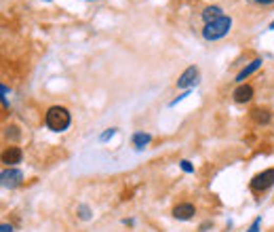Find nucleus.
Here are the masks:
<instances>
[{
    "mask_svg": "<svg viewBox=\"0 0 274 232\" xmlns=\"http://www.w3.org/2000/svg\"><path fill=\"white\" fill-rule=\"evenodd\" d=\"M45 125L53 133H63L72 125V114L63 108V105H51L45 114Z\"/></svg>",
    "mask_w": 274,
    "mask_h": 232,
    "instance_id": "obj_1",
    "label": "nucleus"
},
{
    "mask_svg": "<svg viewBox=\"0 0 274 232\" xmlns=\"http://www.w3.org/2000/svg\"><path fill=\"white\" fill-rule=\"evenodd\" d=\"M230 27H232V19H230L228 15H224V17H220L217 21L205 24V27H202V38L209 40V42L220 40V38H224V36H228Z\"/></svg>",
    "mask_w": 274,
    "mask_h": 232,
    "instance_id": "obj_2",
    "label": "nucleus"
},
{
    "mask_svg": "<svg viewBox=\"0 0 274 232\" xmlns=\"http://www.w3.org/2000/svg\"><path fill=\"white\" fill-rule=\"evenodd\" d=\"M274 186V169H266V171L257 173L255 178L251 180V190L253 192H266Z\"/></svg>",
    "mask_w": 274,
    "mask_h": 232,
    "instance_id": "obj_3",
    "label": "nucleus"
},
{
    "mask_svg": "<svg viewBox=\"0 0 274 232\" xmlns=\"http://www.w3.org/2000/svg\"><path fill=\"white\" fill-rule=\"evenodd\" d=\"M199 78H200V72H199V68L196 66H188L184 72H181V76L177 78V89H194L196 84H199Z\"/></svg>",
    "mask_w": 274,
    "mask_h": 232,
    "instance_id": "obj_4",
    "label": "nucleus"
},
{
    "mask_svg": "<svg viewBox=\"0 0 274 232\" xmlns=\"http://www.w3.org/2000/svg\"><path fill=\"white\" fill-rule=\"evenodd\" d=\"M0 181H2L4 188H17L21 181H24V173L15 167H9L2 171V175H0Z\"/></svg>",
    "mask_w": 274,
    "mask_h": 232,
    "instance_id": "obj_5",
    "label": "nucleus"
},
{
    "mask_svg": "<svg viewBox=\"0 0 274 232\" xmlns=\"http://www.w3.org/2000/svg\"><path fill=\"white\" fill-rule=\"evenodd\" d=\"M194 215H196V207L192 203H179V205L173 207V217L177 222H188V220H192Z\"/></svg>",
    "mask_w": 274,
    "mask_h": 232,
    "instance_id": "obj_6",
    "label": "nucleus"
},
{
    "mask_svg": "<svg viewBox=\"0 0 274 232\" xmlns=\"http://www.w3.org/2000/svg\"><path fill=\"white\" fill-rule=\"evenodd\" d=\"M232 97H234L236 103H249L253 100V87L251 84H238Z\"/></svg>",
    "mask_w": 274,
    "mask_h": 232,
    "instance_id": "obj_7",
    "label": "nucleus"
},
{
    "mask_svg": "<svg viewBox=\"0 0 274 232\" xmlns=\"http://www.w3.org/2000/svg\"><path fill=\"white\" fill-rule=\"evenodd\" d=\"M21 158H24V152H21V148H17V146L6 148L4 154H2V163L4 165H19Z\"/></svg>",
    "mask_w": 274,
    "mask_h": 232,
    "instance_id": "obj_8",
    "label": "nucleus"
},
{
    "mask_svg": "<svg viewBox=\"0 0 274 232\" xmlns=\"http://www.w3.org/2000/svg\"><path fill=\"white\" fill-rule=\"evenodd\" d=\"M262 63H264V61L259 59V57H257V59H253V61L249 63V66H245V68L241 70V72L236 74V82H238V84H245V78H247V76H251L253 72H257V70L262 68Z\"/></svg>",
    "mask_w": 274,
    "mask_h": 232,
    "instance_id": "obj_9",
    "label": "nucleus"
},
{
    "mask_svg": "<svg viewBox=\"0 0 274 232\" xmlns=\"http://www.w3.org/2000/svg\"><path fill=\"white\" fill-rule=\"evenodd\" d=\"M131 142H133V148H135V150H144V148H148V144L152 142V135L146 133V131H137V133H133Z\"/></svg>",
    "mask_w": 274,
    "mask_h": 232,
    "instance_id": "obj_10",
    "label": "nucleus"
},
{
    "mask_svg": "<svg viewBox=\"0 0 274 232\" xmlns=\"http://www.w3.org/2000/svg\"><path fill=\"white\" fill-rule=\"evenodd\" d=\"M220 17H224V11L220 6H205V11H202V21L205 24H211V21H217Z\"/></svg>",
    "mask_w": 274,
    "mask_h": 232,
    "instance_id": "obj_11",
    "label": "nucleus"
},
{
    "mask_svg": "<svg viewBox=\"0 0 274 232\" xmlns=\"http://www.w3.org/2000/svg\"><path fill=\"white\" fill-rule=\"evenodd\" d=\"M253 118H255V123H259V125H268L270 112L268 110H253Z\"/></svg>",
    "mask_w": 274,
    "mask_h": 232,
    "instance_id": "obj_12",
    "label": "nucleus"
},
{
    "mask_svg": "<svg viewBox=\"0 0 274 232\" xmlns=\"http://www.w3.org/2000/svg\"><path fill=\"white\" fill-rule=\"evenodd\" d=\"M114 135H116V129H114V127H110V129H105V131L101 133V135H100V142L105 144V142H110V139L114 137Z\"/></svg>",
    "mask_w": 274,
    "mask_h": 232,
    "instance_id": "obj_13",
    "label": "nucleus"
},
{
    "mask_svg": "<svg viewBox=\"0 0 274 232\" xmlns=\"http://www.w3.org/2000/svg\"><path fill=\"white\" fill-rule=\"evenodd\" d=\"M91 215H93V211L89 209V205H78V217L80 220H91Z\"/></svg>",
    "mask_w": 274,
    "mask_h": 232,
    "instance_id": "obj_14",
    "label": "nucleus"
},
{
    "mask_svg": "<svg viewBox=\"0 0 274 232\" xmlns=\"http://www.w3.org/2000/svg\"><path fill=\"white\" fill-rule=\"evenodd\" d=\"M179 167H181V171H184V173H194V165L192 163H190V160H179Z\"/></svg>",
    "mask_w": 274,
    "mask_h": 232,
    "instance_id": "obj_15",
    "label": "nucleus"
},
{
    "mask_svg": "<svg viewBox=\"0 0 274 232\" xmlns=\"http://www.w3.org/2000/svg\"><path fill=\"white\" fill-rule=\"evenodd\" d=\"M259 228H262V215H257L255 220H253V224L249 226V230H247V232H259Z\"/></svg>",
    "mask_w": 274,
    "mask_h": 232,
    "instance_id": "obj_16",
    "label": "nucleus"
},
{
    "mask_svg": "<svg viewBox=\"0 0 274 232\" xmlns=\"http://www.w3.org/2000/svg\"><path fill=\"white\" fill-rule=\"evenodd\" d=\"M6 137H13V139H19V129L15 125H11V127H6Z\"/></svg>",
    "mask_w": 274,
    "mask_h": 232,
    "instance_id": "obj_17",
    "label": "nucleus"
},
{
    "mask_svg": "<svg viewBox=\"0 0 274 232\" xmlns=\"http://www.w3.org/2000/svg\"><path fill=\"white\" fill-rule=\"evenodd\" d=\"M255 4H262V6H268V4H274V0H253Z\"/></svg>",
    "mask_w": 274,
    "mask_h": 232,
    "instance_id": "obj_18",
    "label": "nucleus"
},
{
    "mask_svg": "<svg viewBox=\"0 0 274 232\" xmlns=\"http://www.w3.org/2000/svg\"><path fill=\"white\" fill-rule=\"evenodd\" d=\"M211 226H213V224H211V222H205V224H200V228H199V232H205V230H209Z\"/></svg>",
    "mask_w": 274,
    "mask_h": 232,
    "instance_id": "obj_19",
    "label": "nucleus"
},
{
    "mask_svg": "<svg viewBox=\"0 0 274 232\" xmlns=\"http://www.w3.org/2000/svg\"><path fill=\"white\" fill-rule=\"evenodd\" d=\"M0 232H13V226L11 224H2V226H0Z\"/></svg>",
    "mask_w": 274,
    "mask_h": 232,
    "instance_id": "obj_20",
    "label": "nucleus"
},
{
    "mask_svg": "<svg viewBox=\"0 0 274 232\" xmlns=\"http://www.w3.org/2000/svg\"><path fill=\"white\" fill-rule=\"evenodd\" d=\"M268 30H274V21H272V24L268 26Z\"/></svg>",
    "mask_w": 274,
    "mask_h": 232,
    "instance_id": "obj_21",
    "label": "nucleus"
},
{
    "mask_svg": "<svg viewBox=\"0 0 274 232\" xmlns=\"http://www.w3.org/2000/svg\"><path fill=\"white\" fill-rule=\"evenodd\" d=\"M45 2H51V0H45Z\"/></svg>",
    "mask_w": 274,
    "mask_h": 232,
    "instance_id": "obj_22",
    "label": "nucleus"
}]
</instances>
